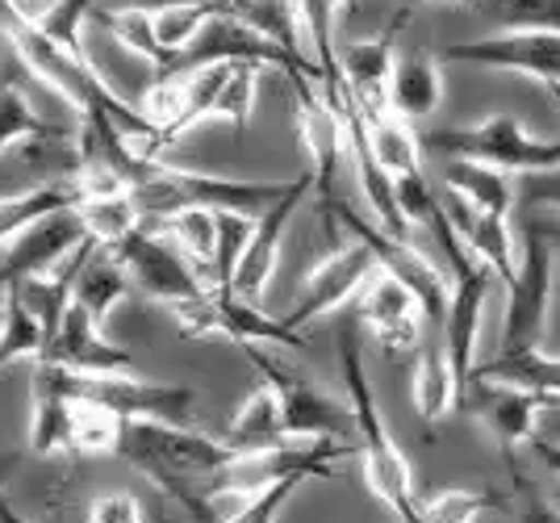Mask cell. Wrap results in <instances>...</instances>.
Segmentation results:
<instances>
[{
	"label": "cell",
	"mask_w": 560,
	"mask_h": 523,
	"mask_svg": "<svg viewBox=\"0 0 560 523\" xmlns=\"http://www.w3.org/2000/svg\"><path fill=\"white\" fill-rule=\"evenodd\" d=\"M339 369H343V394L351 406V423H355V456L364 461V481L376 499L397 515V523H422L419 499H415V477L410 461L397 449V440L385 428V415L373 394V381L364 373L360 357V335L351 323L339 327Z\"/></svg>",
	"instance_id": "6da1fadb"
},
{
	"label": "cell",
	"mask_w": 560,
	"mask_h": 523,
	"mask_svg": "<svg viewBox=\"0 0 560 523\" xmlns=\"http://www.w3.org/2000/svg\"><path fill=\"white\" fill-rule=\"evenodd\" d=\"M117 456H126L142 477H151L164 495H172L192 515H210V507L201 502V486L222 465H231L234 449L226 440H213V435H206V431L197 428L130 419L126 431H121Z\"/></svg>",
	"instance_id": "7a4b0ae2"
},
{
	"label": "cell",
	"mask_w": 560,
	"mask_h": 523,
	"mask_svg": "<svg viewBox=\"0 0 560 523\" xmlns=\"http://www.w3.org/2000/svg\"><path fill=\"white\" fill-rule=\"evenodd\" d=\"M293 181H234V176H213V172H188L172 167L167 160L142 172L135 181L142 218H167L180 210H231V214L259 218L268 206H277Z\"/></svg>",
	"instance_id": "3957f363"
},
{
	"label": "cell",
	"mask_w": 560,
	"mask_h": 523,
	"mask_svg": "<svg viewBox=\"0 0 560 523\" xmlns=\"http://www.w3.org/2000/svg\"><path fill=\"white\" fill-rule=\"evenodd\" d=\"M422 147L435 155H447V160H472V164L523 172V176L560 167V139L527 135L514 114H493L477 126H435V130H427Z\"/></svg>",
	"instance_id": "277c9868"
},
{
	"label": "cell",
	"mask_w": 560,
	"mask_h": 523,
	"mask_svg": "<svg viewBox=\"0 0 560 523\" xmlns=\"http://www.w3.org/2000/svg\"><path fill=\"white\" fill-rule=\"evenodd\" d=\"M34 364H47L55 385L68 398L109 406L121 419H147V423L188 428L192 415H197V394L188 385H160V381H142L139 373L135 377H121V373H71V369L50 364V360H34Z\"/></svg>",
	"instance_id": "5b68a950"
},
{
	"label": "cell",
	"mask_w": 560,
	"mask_h": 523,
	"mask_svg": "<svg viewBox=\"0 0 560 523\" xmlns=\"http://www.w3.org/2000/svg\"><path fill=\"white\" fill-rule=\"evenodd\" d=\"M252 364L259 369L264 385L277 394L280 415H284V435L289 440H335V444H355V423L351 406L330 398L314 377L298 373L280 357H268L259 344L247 348Z\"/></svg>",
	"instance_id": "8992f818"
},
{
	"label": "cell",
	"mask_w": 560,
	"mask_h": 523,
	"mask_svg": "<svg viewBox=\"0 0 560 523\" xmlns=\"http://www.w3.org/2000/svg\"><path fill=\"white\" fill-rule=\"evenodd\" d=\"M109 252H114L117 260H121V268L130 272V281H135L147 298L164 302L167 310L185 306V302H197V298H206L213 289L210 281L201 277V268L188 260L185 252H180L160 226H151V222H142L135 235L121 239Z\"/></svg>",
	"instance_id": "52a82bcc"
},
{
	"label": "cell",
	"mask_w": 560,
	"mask_h": 523,
	"mask_svg": "<svg viewBox=\"0 0 560 523\" xmlns=\"http://www.w3.org/2000/svg\"><path fill=\"white\" fill-rule=\"evenodd\" d=\"M552 286H557V252L552 239L539 226H527L523 256L514 268L511 302L502 318V352H536L544 332H548V306H552Z\"/></svg>",
	"instance_id": "ba28073f"
},
{
	"label": "cell",
	"mask_w": 560,
	"mask_h": 523,
	"mask_svg": "<svg viewBox=\"0 0 560 523\" xmlns=\"http://www.w3.org/2000/svg\"><path fill=\"white\" fill-rule=\"evenodd\" d=\"M452 298H447V314H444V352L452 373L460 381V403L472 398V385H477V335H481V314H486V302H490V286H493V268L477 260L472 252H456L452 260Z\"/></svg>",
	"instance_id": "9c48e42d"
},
{
	"label": "cell",
	"mask_w": 560,
	"mask_h": 523,
	"mask_svg": "<svg viewBox=\"0 0 560 523\" xmlns=\"http://www.w3.org/2000/svg\"><path fill=\"white\" fill-rule=\"evenodd\" d=\"M172 314H176V332L185 339H231V344H243V348L272 344V348H298V352L305 348V335L284 327V318H268L252 302L222 293V289H210L206 298L185 302Z\"/></svg>",
	"instance_id": "30bf717a"
},
{
	"label": "cell",
	"mask_w": 560,
	"mask_h": 523,
	"mask_svg": "<svg viewBox=\"0 0 560 523\" xmlns=\"http://www.w3.org/2000/svg\"><path fill=\"white\" fill-rule=\"evenodd\" d=\"M477 63V68H498V72H523L560 89V34L548 30H506V34H486L440 50V63Z\"/></svg>",
	"instance_id": "8fae6325"
},
{
	"label": "cell",
	"mask_w": 560,
	"mask_h": 523,
	"mask_svg": "<svg viewBox=\"0 0 560 523\" xmlns=\"http://www.w3.org/2000/svg\"><path fill=\"white\" fill-rule=\"evenodd\" d=\"M376 268H381V264H376L373 247H369L364 239H351L348 247L330 252L327 260H318L310 272H305L302 293H298L293 310L284 314V327L302 332L305 323H314V318H323V314H330V310H339L343 302H351V298H360L364 286L373 281Z\"/></svg>",
	"instance_id": "7c38bea8"
},
{
	"label": "cell",
	"mask_w": 560,
	"mask_h": 523,
	"mask_svg": "<svg viewBox=\"0 0 560 523\" xmlns=\"http://www.w3.org/2000/svg\"><path fill=\"white\" fill-rule=\"evenodd\" d=\"M298 93V130H302L305 155H310V176H314V193L327 210L339 189V164L348 160V135H343V114L330 105L323 89L310 84V75L293 80Z\"/></svg>",
	"instance_id": "4fadbf2b"
},
{
	"label": "cell",
	"mask_w": 560,
	"mask_h": 523,
	"mask_svg": "<svg viewBox=\"0 0 560 523\" xmlns=\"http://www.w3.org/2000/svg\"><path fill=\"white\" fill-rule=\"evenodd\" d=\"M310 189H314V176H310V167H302L277 206H268V210L256 218L252 239H247V252H243V264H238V277H234V298H243V302H252V306L264 302V293L272 286V272H277L280 243L289 235V222L302 210V201L310 197Z\"/></svg>",
	"instance_id": "5bb4252c"
},
{
	"label": "cell",
	"mask_w": 560,
	"mask_h": 523,
	"mask_svg": "<svg viewBox=\"0 0 560 523\" xmlns=\"http://www.w3.org/2000/svg\"><path fill=\"white\" fill-rule=\"evenodd\" d=\"M84 239H89V231L75 218V210H63V214H50L34 226H25L22 235H13L0 247V293L38 277V272L59 268Z\"/></svg>",
	"instance_id": "9a60e30c"
},
{
	"label": "cell",
	"mask_w": 560,
	"mask_h": 523,
	"mask_svg": "<svg viewBox=\"0 0 560 523\" xmlns=\"http://www.w3.org/2000/svg\"><path fill=\"white\" fill-rule=\"evenodd\" d=\"M360 318L364 327L373 332V339L385 352H415L422 339V323H427V310L410 289L397 281L394 272L376 268L373 281L360 293Z\"/></svg>",
	"instance_id": "2e32d148"
},
{
	"label": "cell",
	"mask_w": 560,
	"mask_h": 523,
	"mask_svg": "<svg viewBox=\"0 0 560 523\" xmlns=\"http://www.w3.org/2000/svg\"><path fill=\"white\" fill-rule=\"evenodd\" d=\"M401 18H406V9L376 38H355V43H348V47L339 50L343 84H348L351 101L360 105V114L369 121L389 114V80H394V63H397L394 38L397 30H401Z\"/></svg>",
	"instance_id": "e0dca14e"
},
{
	"label": "cell",
	"mask_w": 560,
	"mask_h": 523,
	"mask_svg": "<svg viewBox=\"0 0 560 523\" xmlns=\"http://www.w3.org/2000/svg\"><path fill=\"white\" fill-rule=\"evenodd\" d=\"M43 360L63 364L71 373H121V377H135V357H130L126 348L109 344V339H105V327H101L80 302H71L68 318H63V327L55 332Z\"/></svg>",
	"instance_id": "ac0fdd59"
},
{
	"label": "cell",
	"mask_w": 560,
	"mask_h": 523,
	"mask_svg": "<svg viewBox=\"0 0 560 523\" xmlns=\"http://www.w3.org/2000/svg\"><path fill=\"white\" fill-rule=\"evenodd\" d=\"M468 406H477V415H481V423H486L490 435L498 440V449L514 452L518 444H536L539 410L552 403L539 398V394H527V390H514V385L477 381Z\"/></svg>",
	"instance_id": "d6986e66"
},
{
	"label": "cell",
	"mask_w": 560,
	"mask_h": 523,
	"mask_svg": "<svg viewBox=\"0 0 560 523\" xmlns=\"http://www.w3.org/2000/svg\"><path fill=\"white\" fill-rule=\"evenodd\" d=\"M444 101V72L440 59L431 55H397L394 80H389V114H397L401 121H427L435 118Z\"/></svg>",
	"instance_id": "ffe728a7"
},
{
	"label": "cell",
	"mask_w": 560,
	"mask_h": 523,
	"mask_svg": "<svg viewBox=\"0 0 560 523\" xmlns=\"http://www.w3.org/2000/svg\"><path fill=\"white\" fill-rule=\"evenodd\" d=\"M444 210L452 218V226H456V235L465 239V247L477 256V260L493 268V277H502L506 286L514 281V252H511V231H506V218H493V214H481V210H472L468 201L460 197H444Z\"/></svg>",
	"instance_id": "44dd1931"
},
{
	"label": "cell",
	"mask_w": 560,
	"mask_h": 523,
	"mask_svg": "<svg viewBox=\"0 0 560 523\" xmlns=\"http://www.w3.org/2000/svg\"><path fill=\"white\" fill-rule=\"evenodd\" d=\"M444 185L452 197L468 201L472 210L493 218H511L518 189L511 185V172H498L490 164H472V160H447Z\"/></svg>",
	"instance_id": "7402d4cb"
},
{
	"label": "cell",
	"mask_w": 560,
	"mask_h": 523,
	"mask_svg": "<svg viewBox=\"0 0 560 523\" xmlns=\"http://www.w3.org/2000/svg\"><path fill=\"white\" fill-rule=\"evenodd\" d=\"M477 381H490V385H514V390H527L539 394L552 406H560V357L548 352H498L493 360L477 364Z\"/></svg>",
	"instance_id": "603a6c76"
},
{
	"label": "cell",
	"mask_w": 560,
	"mask_h": 523,
	"mask_svg": "<svg viewBox=\"0 0 560 523\" xmlns=\"http://www.w3.org/2000/svg\"><path fill=\"white\" fill-rule=\"evenodd\" d=\"M130 289H135V281L121 268V260H117L109 247H96L93 256L84 260V268H80V277H75V302L105 327L109 314L130 298Z\"/></svg>",
	"instance_id": "cb8c5ba5"
},
{
	"label": "cell",
	"mask_w": 560,
	"mask_h": 523,
	"mask_svg": "<svg viewBox=\"0 0 560 523\" xmlns=\"http://www.w3.org/2000/svg\"><path fill=\"white\" fill-rule=\"evenodd\" d=\"M410 394H415V410L422 423H440L452 406H460V381L447 364L444 344L422 348L415 360V377H410Z\"/></svg>",
	"instance_id": "d4e9b609"
},
{
	"label": "cell",
	"mask_w": 560,
	"mask_h": 523,
	"mask_svg": "<svg viewBox=\"0 0 560 523\" xmlns=\"http://www.w3.org/2000/svg\"><path fill=\"white\" fill-rule=\"evenodd\" d=\"M80 206V189L75 181H63V185H38V189L13 193V197H0V247L13 235H22L25 226L43 222L50 214H63V210H75Z\"/></svg>",
	"instance_id": "484cf974"
},
{
	"label": "cell",
	"mask_w": 560,
	"mask_h": 523,
	"mask_svg": "<svg viewBox=\"0 0 560 523\" xmlns=\"http://www.w3.org/2000/svg\"><path fill=\"white\" fill-rule=\"evenodd\" d=\"M284 415H280L277 394L268 385H259L247 403L234 410L231 431H226V444L234 452H259L272 449V444H284Z\"/></svg>",
	"instance_id": "4316f807"
},
{
	"label": "cell",
	"mask_w": 560,
	"mask_h": 523,
	"mask_svg": "<svg viewBox=\"0 0 560 523\" xmlns=\"http://www.w3.org/2000/svg\"><path fill=\"white\" fill-rule=\"evenodd\" d=\"M75 218L84 222L89 239L101 247H117L121 239H130L142 226V210L135 193H114V197H80Z\"/></svg>",
	"instance_id": "83f0119b"
},
{
	"label": "cell",
	"mask_w": 560,
	"mask_h": 523,
	"mask_svg": "<svg viewBox=\"0 0 560 523\" xmlns=\"http://www.w3.org/2000/svg\"><path fill=\"white\" fill-rule=\"evenodd\" d=\"M130 419L114 415L109 406L84 403V398H71V456H117L121 449V431Z\"/></svg>",
	"instance_id": "f1b7e54d"
},
{
	"label": "cell",
	"mask_w": 560,
	"mask_h": 523,
	"mask_svg": "<svg viewBox=\"0 0 560 523\" xmlns=\"http://www.w3.org/2000/svg\"><path fill=\"white\" fill-rule=\"evenodd\" d=\"M34 139H71V130L43 118L13 80H0V155L9 147L34 143Z\"/></svg>",
	"instance_id": "f546056e"
},
{
	"label": "cell",
	"mask_w": 560,
	"mask_h": 523,
	"mask_svg": "<svg viewBox=\"0 0 560 523\" xmlns=\"http://www.w3.org/2000/svg\"><path fill=\"white\" fill-rule=\"evenodd\" d=\"M369 143H373V160L381 164V172H385L389 181L410 176V172H422L419 135L410 130V121H401L397 114H385V118L369 121Z\"/></svg>",
	"instance_id": "4dcf8cb0"
},
{
	"label": "cell",
	"mask_w": 560,
	"mask_h": 523,
	"mask_svg": "<svg viewBox=\"0 0 560 523\" xmlns=\"http://www.w3.org/2000/svg\"><path fill=\"white\" fill-rule=\"evenodd\" d=\"M151 226H160L188 260L201 268V277L210 281L213 272V252H218V210H180L167 218H142Z\"/></svg>",
	"instance_id": "1f68e13d"
},
{
	"label": "cell",
	"mask_w": 560,
	"mask_h": 523,
	"mask_svg": "<svg viewBox=\"0 0 560 523\" xmlns=\"http://www.w3.org/2000/svg\"><path fill=\"white\" fill-rule=\"evenodd\" d=\"M234 13L256 34L272 38L280 50H289L293 59L310 63L302 55V9H298V0H238ZM310 68H318V63H310Z\"/></svg>",
	"instance_id": "d6a6232c"
},
{
	"label": "cell",
	"mask_w": 560,
	"mask_h": 523,
	"mask_svg": "<svg viewBox=\"0 0 560 523\" xmlns=\"http://www.w3.org/2000/svg\"><path fill=\"white\" fill-rule=\"evenodd\" d=\"M4 335H0V369L18 364V360H43L47 357V327L38 323V314L25 306L18 289H4Z\"/></svg>",
	"instance_id": "836d02e7"
},
{
	"label": "cell",
	"mask_w": 560,
	"mask_h": 523,
	"mask_svg": "<svg viewBox=\"0 0 560 523\" xmlns=\"http://www.w3.org/2000/svg\"><path fill=\"white\" fill-rule=\"evenodd\" d=\"M259 72L264 68H256V63H234L231 80L222 84V93L213 101L210 121H226L234 139H243L247 126H252V114H256L259 101Z\"/></svg>",
	"instance_id": "e575fe53"
},
{
	"label": "cell",
	"mask_w": 560,
	"mask_h": 523,
	"mask_svg": "<svg viewBox=\"0 0 560 523\" xmlns=\"http://www.w3.org/2000/svg\"><path fill=\"white\" fill-rule=\"evenodd\" d=\"M252 226H256V218L218 210V252H213V272H210L213 289L234 293V277H238V264H243V252H247Z\"/></svg>",
	"instance_id": "d590c367"
},
{
	"label": "cell",
	"mask_w": 560,
	"mask_h": 523,
	"mask_svg": "<svg viewBox=\"0 0 560 523\" xmlns=\"http://www.w3.org/2000/svg\"><path fill=\"white\" fill-rule=\"evenodd\" d=\"M511 495H502V490H440L435 499H427L419 507L422 511V523H477L481 511H493V507H506Z\"/></svg>",
	"instance_id": "8d00e7d4"
},
{
	"label": "cell",
	"mask_w": 560,
	"mask_h": 523,
	"mask_svg": "<svg viewBox=\"0 0 560 523\" xmlns=\"http://www.w3.org/2000/svg\"><path fill=\"white\" fill-rule=\"evenodd\" d=\"M89 13H93V0H59L38 25L59 47L75 50V55H89L84 50V22H89Z\"/></svg>",
	"instance_id": "74e56055"
},
{
	"label": "cell",
	"mask_w": 560,
	"mask_h": 523,
	"mask_svg": "<svg viewBox=\"0 0 560 523\" xmlns=\"http://www.w3.org/2000/svg\"><path fill=\"white\" fill-rule=\"evenodd\" d=\"M493 18L514 30H548L560 34V0H490Z\"/></svg>",
	"instance_id": "f35d334b"
},
{
	"label": "cell",
	"mask_w": 560,
	"mask_h": 523,
	"mask_svg": "<svg viewBox=\"0 0 560 523\" xmlns=\"http://www.w3.org/2000/svg\"><path fill=\"white\" fill-rule=\"evenodd\" d=\"M298 486H302V481H277V486H268V490L252 495L238 511H231L226 520H218V523H277L280 511L289 507V499H293Z\"/></svg>",
	"instance_id": "ab89813d"
},
{
	"label": "cell",
	"mask_w": 560,
	"mask_h": 523,
	"mask_svg": "<svg viewBox=\"0 0 560 523\" xmlns=\"http://www.w3.org/2000/svg\"><path fill=\"white\" fill-rule=\"evenodd\" d=\"M89 523H147V511L130 490H101L89 502Z\"/></svg>",
	"instance_id": "60d3db41"
},
{
	"label": "cell",
	"mask_w": 560,
	"mask_h": 523,
	"mask_svg": "<svg viewBox=\"0 0 560 523\" xmlns=\"http://www.w3.org/2000/svg\"><path fill=\"white\" fill-rule=\"evenodd\" d=\"M518 197H523L527 206H548V210H560V167L532 172V176L518 185Z\"/></svg>",
	"instance_id": "b9f144b4"
},
{
	"label": "cell",
	"mask_w": 560,
	"mask_h": 523,
	"mask_svg": "<svg viewBox=\"0 0 560 523\" xmlns=\"http://www.w3.org/2000/svg\"><path fill=\"white\" fill-rule=\"evenodd\" d=\"M518 490H523V520L518 523H560L557 502H548L544 495L527 490V486H523V477H518Z\"/></svg>",
	"instance_id": "7bdbcfd3"
},
{
	"label": "cell",
	"mask_w": 560,
	"mask_h": 523,
	"mask_svg": "<svg viewBox=\"0 0 560 523\" xmlns=\"http://www.w3.org/2000/svg\"><path fill=\"white\" fill-rule=\"evenodd\" d=\"M9 4H13L22 18H30V22H43V18H47L59 0H9Z\"/></svg>",
	"instance_id": "ee69618b"
},
{
	"label": "cell",
	"mask_w": 560,
	"mask_h": 523,
	"mask_svg": "<svg viewBox=\"0 0 560 523\" xmlns=\"http://www.w3.org/2000/svg\"><path fill=\"white\" fill-rule=\"evenodd\" d=\"M536 456L544 461V469H552L560 477V444L557 440H536Z\"/></svg>",
	"instance_id": "f6af8a7d"
},
{
	"label": "cell",
	"mask_w": 560,
	"mask_h": 523,
	"mask_svg": "<svg viewBox=\"0 0 560 523\" xmlns=\"http://www.w3.org/2000/svg\"><path fill=\"white\" fill-rule=\"evenodd\" d=\"M0 523H34V520H25L22 511L13 507V502H9L4 495H0Z\"/></svg>",
	"instance_id": "bcb514c9"
},
{
	"label": "cell",
	"mask_w": 560,
	"mask_h": 523,
	"mask_svg": "<svg viewBox=\"0 0 560 523\" xmlns=\"http://www.w3.org/2000/svg\"><path fill=\"white\" fill-rule=\"evenodd\" d=\"M406 4H477V0H406Z\"/></svg>",
	"instance_id": "7dc6e473"
},
{
	"label": "cell",
	"mask_w": 560,
	"mask_h": 523,
	"mask_svg": "<svg viewBox=\"0 0 560 523\" xmlns=\"http://www.w3.org/2000/svg\"><path fill=\"white\" fill-rule=\"evenodd\" d=\"M0 335H4V298H0Z\"/></svg>",
	"instance_id": "c3c4849f"
},
{
	"label": "cell",
	"mask_w": 560,
	"mask_h": 523,
	"mask_svg": "<svg viewBox=\"0 0 560 523\" xmlns=\"http://www.w3.org/2000/svg\"><path fill=\"white\" fill-rule=\"evenodd\" d=\"M330 4H335V9H339V4H351V0H330Z\"/></svg>",
	"instance_id": "681fc988"
},
{
	"label": "cell",
	"mask_w": 560,
	"mask_h": 523,
	"mask_svg": "<svg viewBox=\"0 0 560 523\" xmlns=\"http://www.w3.org/2000/svg\"><path fill=\"white\" fill-rule=\"evenodd\" d=\"M552 96H557V101H560V89H552Z\"/></svg>",
	"instance_id": "f907efd6"
}]
</instances>
